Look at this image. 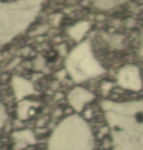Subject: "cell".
Returning <instances> with one entry per match:
<instances>
[{
  "label": "cell",
  "instance_id": "obj_1",
  "mask_svg": "<svg viewBox=\"0 0 143 150\" xmlns=\"http://www.w3.org/2000/svg\"><path fill=\"white\" fill-rule=\"evenodd\" d=\"M136 119L139 122H143V114L138 113L136 115Z\"/></svg>",
  "mask_w": 143,
  "mask_h": 150
}]
</instances>
